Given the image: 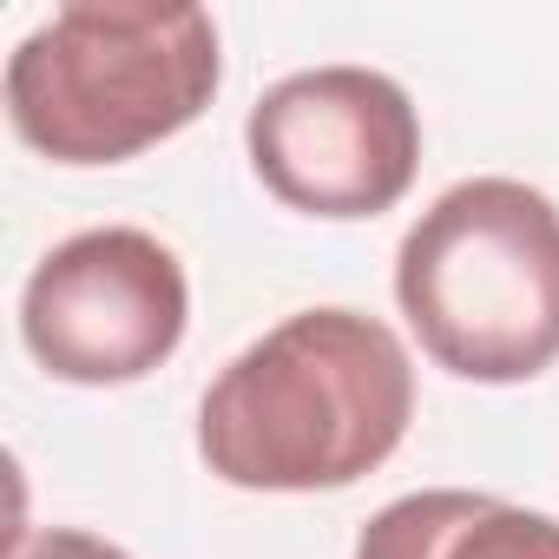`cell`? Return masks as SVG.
<instances>
[{"label":"cell","mask_w":559,"mask_h":559,"mask_svg":"<svg viewBox=\"0 0 559 559\" xmlns=\"http://www.w3.org/2000/svg\"><path fill=\"white\" fill-rule=\"evenodd\" d=\"M415 415V369L389 323L304 310L250 343L198 408V454L250 493H317L376 474Z\"/></svg>","instance_id":"1"},{"label":"cell","mask_w":559,"mask_h":559,"mask_svg":"<svg viewBox=\"0 0 559 559\" xmlns=\"http://www.w3.org/2000/svg\"><path fill=\"white\" fill-rule=\"evenodd\" d=\"M217 27L204 8L80 0L8 60V119L53 165H119L185 132L217 93Z\"/></svg>","instance_id":"2"},{"label":"cell","mask_w":559,"mask_h":559,"mask_svg":"<svg viewBox=\"0 0 559 559\" xmlns=\"http://www.w3.org/2000/svg\"><path fill=\"white\" fill-rule=\"evenodd\" d=\"M395 304L461 382H533L559 362V211L520 178L441 191L395 257Z\"/></svg>","instance_id":"3"},{"label":"cell","mask_w":559,"mask_h":559,"mask_svg":"<svg viewBox=\"0 0 559 559\" xmlns=\"http://www.w3.org/2000/svg\"><path fill=\"white\" fill-rule=\"evenodd\" d=\"M191 290L185 263L132 224L80 230L40 257L21 297V336L34 362L80 389L152 376L185 343Z\"/></svg>","instance_id":"4"},{"label":"cell","mask_w":559,"mask_h":559,"mask_svg":"<svg viewBox=\"0 0 559 559\" xmlns=\"http://www.w3.org/2000/svg\"><path fill=\"white\" fill-rule=\"evenodd\" d=\"M250 165L270 198L310 217H376L421 165L415 99L369 67H317L250 106Z\"/></svg>","instance_id":"5"},{"label":"cell","mask_w":559,"mask_h":559,"mask_svg":"<svg viewBox=\"0 0 559 559\" xmlns=\"http://www.w3.org/2000/svg\"><path fill=\"white\" fill-rule=\"evenodd\" d=\"M356 559H559V520L467 487H428L382 507Z\"/></svg>","instance_id":"6"},{"label":"cell","mask_w":559,"mask_h":559,"mask_svg":"<svg viewBox=\"0 0 559 559\" xmlns=\"http://www.w3.org/2000/svg\"><path fill=\"white\" fill-rule=\"evenodd\" d=\"M8 559H126V552L99 533H80V526H40V533H21Z\"/></svg>","instance_id":"7"}]
</instances>
